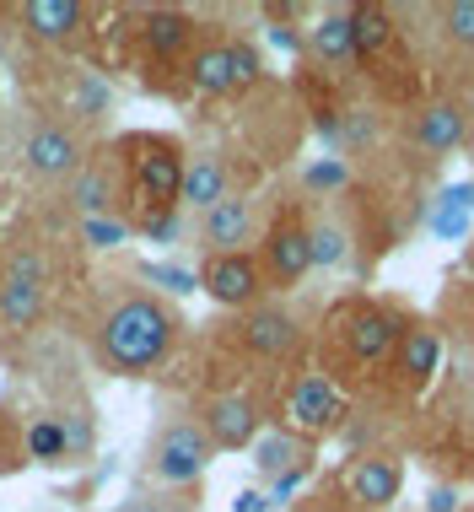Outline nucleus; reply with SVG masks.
<instances>
[{"instance_id":"nucleus-1","label":"nucleus","mask_w":474,"mask_h":512,"mask_svg":"<svg viewBox=\"0 0 474 512\" xmlns=\"http://www.w3.org/2000/svg\"><path fill=\"white\" fill-rule=\"evenodd\" d=\"M184 345V313L157 292H124L92 324V351L114 378H157Z\"/></svg>"},{"instance_id":"nucleus-2","label":"nucleus","mask_w":474,"mask_h":512,"mask_svg":"<svg viewBox=\"0 0 474 512\" xmlns=\"http://www.w3.org/2000/svg\"><path fill=\"white\" fill-rule=\"evenodd\" d=\"M404 329H410V313L394 308V302L383 297H345L334 302L329 318H324V372L334 383L345 378V372H356V378H367V372H378L394 362Z\"/></svg>"},{"instance_id":"nucleus-3","label":"nucleus","mask_w":474,"mask_h":512,"mask_svg":"<svg viewBox=\"0 0 474 512\" xmlns=\"http://www.w3.org/2000/svg\"><path fill=\"white\" fill-rule=\"evenodd\" d=\"M119 168H124V200H135L130 221H141L151 211H184L178 189H184L189 151L178 135H157V130L119 135Z\"/></svg>"},{"instance_id":"nucleus-4","label":"nucleus","mask_w":474,"mask_h":512,"mask_svg":"<svg viewBox=\"0 0 474 512\" xmlns=\"http://www.w3.org/2000/svg\"><path fill=\"white\" fill-rule=\"evenodd\" d=\"M211 459H216V448H211V437H205L200 415H167L146 442V475L167 491L200 486Z\"/></svg>"},{"instance_id":"nucleus-5","label":"nucleus","mask_w":474,"mask_h":512,"mask_svg":"<svg viewBox=\"0 0 474 512\" xmlns=\"http://www.w3.org/2000/svg\"><path fill=\"white\" fill-rule=\"evenodd\" d=\"M49 281H54L49 248L22 243V248H11V254H6V270H0V324H6L11 335H27V329L44 324Z\"/></svg>"},{"instance_id":"nucleus-6","label":"nucleus","mask_w":474,"mask_h":512,"mask_svg":"<svg viewBox=\"0 0 474 512\" xmlns=\"http://www.w3.org/2000/svg\"><path fill=\"white\" fill-rule=\"evenodd\" d=\"M345 415H351V399H345V389L329 378L324 367H302L297 378L286 383L281 394V426L291 437L302 442H324L345 426Z\"/></svg>"},{"instance_id":"nucleus-7","label":"nucleus","mask_w":474,"mask_h":512,"mask_svg":"<svg viewBox=\"0 0 474 512\" xmlns=\"http://www.w3.org/2000/svg\"><path fill=\"white\" fill-rule=\"evenodd\" d=\"M254 254H259L264 286H270V292H291V286L313 270V221H308V211H302V205H281V211L264 221Z\"/></svg>"},{"instance_id":"nucleus-8","label":"nucleus","mask_w":474,"mask_h":512,"mask_svg":"<svg viewBox=\"0 0 474 512\" xmlns=\"http://www.w3.org/2000/svg\"><path fill=\"white\" fill-rule=\"evenodd\" d=\"M184 71H189V87L200 98H232V92L254 87L264 76V60L243 38H200V49H194V60Z\"/></svg>"},{"instance_id":"nucleus-9","label":"nucleus","mask_w":474,"mask_h":512,"mask_svg":"<svg viewBox=\"0 0 474 512\" xmlns=\"http://www.w3.org/2000/svg\"><path fill=\"white\" fill-rule=\"evenodd\" d=\"M87 162V141L65 119H38L22 141V173L33 184H71L76 168Z\"/></svg>"},{"instance_id":"nucleus-10","label":"nucleus","mask_w":474,"mask_h":512,"mask_svg":"<svg viewBox=\"0 0 474 512\" xmlns=\"http://www.w3.org/2000/svg\"><path fill=\"white\" fill-rule=\"evenodd\" d=\"M200 292L211 297L216 308H227V313H248V308H259V297L270 292V286H264L259 254L248 248V254H205Z\"/></svg>"},{"instance_id":"nucleus-11","label":"nucleus","mask_w":474,"mask_h":512,"mask_svg":"<svg viewBox=\"0 0 474 512\" xmlns=\"http://www.w3.org/2000/svg\"><path fill=\"white\" fill-rule=\"evenodd\" d=\"M200 426H205V437H211V448L216 453H243V448H254L259 432H264V410H259V399L254 394H211L200 405Z\"/></svg>"},{"instance_id":"nucleus-12","label":"nucleus","mask_w":474,"mask_h":512,"mask_svg":"<svg viewBox=\"0 0 474 512\" xmlns=\"http://www.w3.org/2000/svg\"><path fill=\"white\" fill-rule=\"evenodd\" d=\"M442 362H448V340H442V329L431 324V318H410V329H404L388 372H394V383L404 394H426L431 383H437Z\"/></svg>"},{"instance_id":"nucleus-13","label":"nucleus","mask_w":474,"mask_h":512,"mask_svg":"<svg viewBox=\"0 0 474 512\" xmlns=\"http://www.w3.org/2000/svg\"><path fill=\"white\" fill-rule=\"evenodd\" d=\"M135 38H141V54L151 65H189L194 49H200V22L184 6H151L141 11Z\"/></svg>"},{"instance_id":"nucleus-14","label":"nucleus","mask_w":474,"mask_h":512,"mask_svg":"<svg viewBox=\"0 0 474 512\" xmlns=\"http://www.w3.org/2000/svg\"><path fill=\"white\" fill-rule=\"evenodd\" d=\"M340 486H345V496H351L361 512H388L399 502V491H404V459L388 453V448L356 453V464H345Z\"/></svg>"},{"instance_id":"nucleus-15","label":"nucleus","mask_w":474,"mask_h":512,"mask_svg":"<svg viewBox=\"0 0 474 512\" xmlns=\"http://www.w3.org/2000/svg\"><path fill=\"white\" fill-rule=\"evenodd\" d=\"M232 329H237V345H243L254 362H286V356H297V345H302V324L286 308H275V302L248 308Z\"/></svg>"},{"instance_id":"nucleus-16","label":"nucleus","mask_w":474,"mask_h":512,"mask_svg":"<svg viewBox=\"0 0 474 512\" xmlns=\"http://www.w3.org/2000/svg\"><path fill=\"white\" fill-rule=\"evenodd\" d=\"M194 238L205 254H248V243H259V205L248 195H227L216 211L200 216Z\"/></svg>"},{"instance_id":"nucleus-17","label":"nucleus","mask_w":474,"mask_h":512,"mask_svg":"<svg viewBox=\"0 0 474 512\" xmlns=\"http://www.w3.org/2000/svg\"><path fill=\"white\" fill-rule=\"evenodd\" d=\"M119 200H124V168L108 157V151H87V162H81L76 178H71V211H76V221L119 216Z\"/></svg>"},{"instance_id":"nucleus-18","label":"nucleus","mask_w":474,"mask_h":512,"mask_svg":"<svg viewBox=\"0 0 474 512\" xmlns=\"http://www.w3.org/2000/svg\"><path fill=\"white\" fill-rule=\"evenodd\" d=\"M22 33L38 38V44H76L92 22V6L87 0H27L17 11Z\"/></svg>"},{"instance_id":"nucleus-19","label":"nucleus","mask_w":474,"mask_h":512,"mask_svg":"<svg viewBox=\"0 0 474 512\" xmlns=\"http://www.w3.org/2000/svg\"><path fill=\"white\" fill-rule=\"evenodd\" d=\"M469 135V114L458 108L453 98H437L421 108V119H415V146H421V157H453L458 146H464Z\"/></svg>"},{"instance_id":"nucleus-20","label":"nucleus","mask_w":474,"mask_h":512,"mask_svg":"<svg viewBox=\"0 0 474 512\" xmlns=\"http://www.w3.org/2000/svg\"><path fill=\"white\" fill-rule=\"evenodd\" d=\"M232 195V173H227V162L216 157V151H194L189 157V168H184V189H178V205L194 216H205V211H216L221 200Z\"/></svg>"},{"instance_id":"nucleus-21","label":"nucleus","mask_w":474,"mask_h":512,"mask_svg":"<svg viewBox=\"0 0 474 512\" xmlns=\"http://www.w3.org/2000/svg\"><path fill=\"white\" fill-rule=\"evenodd\" d=\"M108 108H114V87L97 71H71V81H65V124H71L76 135L97 130V124L108 119Z\"/></svg>"},{"instance_id":"nucleus-22","label":"nucleus","mask_w":474,"mask_h":512,"mask_svg":"<svg viewBox=\"0 0 474 512\" xmlns=\"http://www.w3.org/2000/svg\"><path fill=\"white\" fill-rule=\"evenodd\" d=\"M254 469L264 475V486L281 475H297V469H313V442L291 437L286 426H275V432H259L254 442Z\"/></svg>"},{"instance_id":"nucleus-23","label":"nucleus","mask_w":474,"mask_h":512,"mask_svg":"<svg viewBox=\"0 0 474 512\" xmlns=\"http://www.w3.org/2000/svg\"><path fill=\"white\" fill-rule=\"evenodd\" d=\"M308 49H313L318 65H329V71H351V65L361 60L356 33H351V11H329V17H318L313 33H308Z\"/></svg>"},{"instance_id":"nucleus-24","label":"nucleus","mask_w":474,"mask_h":512,"mask_svg":"<svg viewBox=\"0 0 474 512\" xmlns=\"http://www.w3.org/2000/svg\"><path fill=\"white\" fill-rule=\"evenodd\" d=\"M22 464H71V426L60 415H33L22 426Z\"/></svg>"},{"instance_id":"nucleus-25","label":"nucleus","mask_w":474,"mask_h":512,"mask_svg":"<svg viewBox=\"0 0 474 512\" xmlns=\"http://www.w3.org/2000/svg\"><path fill=\"white\" fill-rule=\"evenodd\" d=\"M351 11V33H356V54L361 60H372V54H383L394 44V11L388 6H372V0H361V6H345Z\"/></svg>"},{"instance_id":"nucleus-26","label":"nucleus","mask_w":474,"mask_h":512,"mask_svg":"<svg viewBox=\"0 0 474 512\" xmlns=\"http://www.w3.org/2000/svg\"><path fill=\"white\" fill-rule=\"evenodd\" d=\"M345 254H351V232H345L334 216H318L313 221V270L345 265Z\"/></svg>"},{"instance_id":"nucleus-27","label":"nucleus","mask_w":474,"mask_h":512,"mask_svg":"<svg viewBox=\"0 0 474 512\" xmlns=\"http://www.w3.org/2000/svg\"><path fill=\"white\" fill-rule=\"evenodd\" d=\"M76 238L97 248V254H108V248L130 243L135 227H130V216H87V221H76Z\"/></svg>"},{"instance_id":"nucleus-28","label":"nucleus","mask_w":474,"mask_h":512,"mask_svg":"<svg viewBox=\"0 0 474 512\" xmlns=\"http://www.w3.org/2000/svg\"><path fill=\"white\" fill-rule=\"evenodd\" d=\"M437 27L453 49L474 54V0H448V6H437Z\"/></svg>"},{"instance_id":"nucleus-29","label":"nucleus","mask_w":474,"mask_h":512,"mask_svg":"<svg viewBox=\"0 0 474 512\" xmlns=\"http://www.w3.org/2000/svg\"><path fill=\"white\" fill-rule=\"evenodd\" d=\"M286 512H361L351 496H345V486L340 480H329V486H318V491H308V496H297Z\"/></svg>"},{"instance_id":"nucleus-30","label":"nucleus","mask_w":474,"mask_h":512,"mask_svg":"<svg viewBox=\"0 0 474 512\" xmlns=\"http://www.w3.org/2000/svg\"><path fill=\"white\" fill-rule=\"evenodd\" d=\"M141 275L162 286V297H167V302H173V297H189V292H200V275H189V270H178V265H141Z\"/></svg>"},{"instance_id":"nucleus-31","label":"nucleus","mask_w":474,"mask_h":512,"mask_svg":"<svg viewBox=\"0 0 474 512\" xmlns=\"http://www.w3.org/2000/svg\"><path fill=\"white\" fill-rule=\"evenodd\" d=\"M22 464V426L11 421V410L0 405V475Z\"/></svg>"},{"instance_id":"nucleus-32","label":"nucleus","mask_w":474,"mask_h":512,"mask_svg":"<svg viewBox=\"0 0 474 512\" xmlns=\"http://www.w3.org/2000/svg\"><path fill=\"white\" fill-rule=\"evenodd\" d=\"M302 184L318 189V195H324V189H340V184H345V162H318V168H308V178H302Z\"/></svg>"},{"instance_id":"nucleus-33","label":"nucleus","mask_w":474,"mask_h":512,"mask_svg":"<svg viewBox=\"0 0 474 512\" xmlns=\"http://www.w3.org/2000/svg\"><path fill=\"white\" fill-rule=\"evenodd\" d=\"M426 512H464V496H458V486H431Z\"/></svg>"},{"instance_id":"nucleus-34","label":"nucleus","mask_w":474,"mask_h":512,"mask_svg":"<svg viewBox=\"0 0 474 512\" xmlns=\"http://www.w3.org/2000/svg\"><path fill=\"white\" fill-rule=\"evenodd\" d=\"M124 512H184V502H173V496H135V502H124Z\"/></svg>"},{"instance_id":"nucleus-35","label":"nucleus","mask_w":474,"mask_h":512,"mask_svg":"<svg viewBox=\"0 0 474 512\" xmlns=\"http://www.w3.org/2000/svg\"><path fill=\"white\" fill-rule=\"evenodd\" d=\"M232 507L237 512H264V507H270V491H237Z\"/></svg>"}]
</instances>
